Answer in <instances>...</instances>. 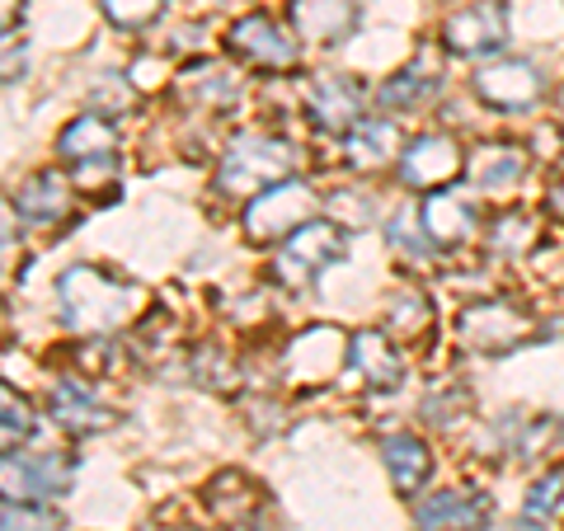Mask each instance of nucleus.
Masks as SVG:
<instances>
[{
  "instance_id": "nucleus-9",
  "label": "nucleus",
  "mask_w": 564,
  "mask_h": 531,
  "mask_svg": "<svg viewBox=\"0 0 564 531\" xmlns=\"http://www.w3.org/2000/svg\"><path fill=\"white\" fill-rule=\"evenodd\" d=\"M226 52L250 71H292L296 66V39L273 14H245L226 33Z\"/></svg>"
},
{
  "instance_id": "nucleus-24",
  "label": "nucleus",
  "mask_w": 564,
  "mask_h": 531,
  "mask_svg": "<svg viewBox=\"0 0 564 531\" xmlns=\"http://www.w3.org/2000/svg\"><path fill=\"white\" fill-rule=\"evenodd\" d=\"M381 456H386V470H391V480H395V494H404V499H414V494L429 485L433 452H429V442H423V437H414V433L386 437Z\"/></svg>"
},
{
  "instance_id": "nucleus-23",
  "label": "nucleus",
  "mask_w": 564,
  "mask_h": 531,
  "mask_svg": "<svg viewBox=\"0 0 564 531\" xmlns=\"http://www.w3.org/2000/svg\"><path fill=\"white\" fill-rule=\"evenodd\" d=\"M466 174L480 193H508L527 180V151L513 141H489V147L466 155Z\"/></svg>"
},
{
  "instance_id": "nucleus-32",
  "label": "nucleus",
  "mask_w": 564,
  "mask_h": 531,
  "mask_svg": "<svg viewBox=\"0 0 564 531\" xmlns=\"http://www.w3.org/2000/svg\"><path fill=\"white\" fill-rule=\"evenodd\" d=\"M386 236H391V245H395V250H404L410 259H429V254L437 250V245L429 240V231H423L419 212H400V217L391 221V231H386Z\"/></svg>"
},
{
  "instance_id": "nucleus-7",
  "label": "nucleus",
  "mask_w": 564,
  "mask_h": 531,
  "mask_svg": "<svg viewBox=\"0 0 564 531\" xmlns=\"http://www.w3.org/2000/svg\"><path fill=\"white\" fill-rule=\"evenodd\" d=\"M470 90H475V99L489 104V109H499V113H527L545 99V76L532 62L503 57V62H489V66L475 71Z\"/></svg>"
},
{
  "instance_id": "nucleus-16",
  "label": "nucleus",
  "mask_w": 564,
  "mask_h": 531,
  "mask_svg": "<svg viewBox=\"0 0 564 531\" xmlns=\"http://www.w3.org/2000/svg\"><path fill=\"white\" fill-rule=\"evenodd\" d=\"M288 24L296 39L339 47L352 29H358V0H292Z\"/></svg>"
},
{
  "instance_id": "nucleus-20",
  "label": "nucleus",
  "mask_w": 564,
  "mask_h": 531,
  "mask_svg": "<svg viewBox=\"0 0 564 531\" xmlns=\"http://www.w3.org/2000/svg\"><path fill=\"white\" fill-rule=\"evenodd\" d=\"M489 499L475 489H437L419 503V531H485Z\"/></svg>"
},
{
  "instance_id": "nucleus-18",
  "label": "nucleus",
  "mask_w": 564,
  "mask_h": 531,
  "mask_svg": "<svg viewBox=\"0 0 564 531\" xmlns=\"http://www.w3.org/2000/svg\"><path fill=\"white\" fill-rule=\"evenodd\" d=\"M10 207L33 226H57V221H66L70 212H76V188H70L57 170H39V174H29V180L14 188Z\"/></svg>"
},
{
  "instance_id": "nucleus-19",
  "label": "nucleus",
  "mask_w": 564,
  "mask_h": 531,
  "mask_svg": "<svg viewBox=\"0 0 564 531\" xmlns=\"http://www.w3.org/2000/svg\"><path fill=\"white\" fill-rule=\"evenodd\" d=\"M348 362L362 377L367 391H400L404 386V358L381 329H362L348 339Z\"/></svg>"
},
{
  "instance_id": "nucleus-4",
  "label": "nucleus",
  "mask_w": 564,
  "mask_h": 531,
  "mask_svg": "<svg viewBox=\"0 0 564 531\" xmlns=\"http://www.w3.org/2000/svg\"><path fill=\"white\" fill-rule=\"evenodd\" d=\"M456 334L475 353H513L536 334V311L513 296H485L470 301L456 315Z\"/></svg>"
},
{
  "instance_id": "nucleus-3",
  "label": "nucleus",
  "mask_w": 564,
  "mask_h": 531,
  "mask_svg": "<svg viewBox=\"0 0 564 531\" xmlns=\"http://www.w3.org/2000/svg\"><path fill=\"white\" fill-rule=\"evenodd\" d=\"M348 254V236L339 221H325V217H311L306 226L282 240V250L273 259V282L282 292H306L315 278H321L329 263H339Z\"/></svg>"
},
{
  "instance_id": "nucleus-30",
  "label": "nucleus",
  "mask_w": 564,
  "mask_h": 531,
  "mask_svg": "<svg viewBox=\"0 0 564 531\" xmlns=\"http://www.w3.org/2000/svg\"><path fill=\"white\" fill-rule=\"evenodd\" d=\"M560 508H564V466H545V475L527 494V518L551 522Z\"/></svg>"
},
{
  "instance_id": "nucleus-15",
  "label": "nucleus",
  "mask_w": 564,
  "mask_h": 531,
  "mask_svg": "<svg viewBox=\"0 0 564 531\" xmlns=\"http://www.w3.org/2000/svg\"><path fill=\"white\" fill-rule=\"evenodd\" d=\"M306 109H311V122L329 137H348L352 128L362 122V90L352 85L348 76H315L306 85Z\"/></svg>"
},
{
  "instance_id": "nucleus-6",
  "label": "nucleus",
  "mask_w": 564,
  "mask_h": 531,
  "mask_svg": "<svg viewBox=\"0 0 564 531\" xmlns=\"http://www.w3.org/2000/svg\"><path fill=\"white\" fill-rule=\"evenodd\" d=\"M57 155L80 184L109 180L118 170V128L109 113H80L76 122H66V132L57 137Z\"/></svg>"
},
{
  "instance_id": "nucleus-28",
  "label": "nucleus",
  "mask_w": 564,
  "mask_h": 531,
  "mask_svg": "<svg viewBox=\"0 0 564 531\" xmlns=\"http://www.w3.org/2000/svg\"><path fill=\"white\" fill-rule=\"evenodd\" d=\"M0 404H6V419H0V442H6V452H20V442L33 437V410L24 395H14V386L0 391Z\"/></svg>"
},
{
  "instance_id": "nucleus-34",
  "label": "nucleus",
  "mask_w": 564,
  "mask_h": 531,
  "mask_svg": "<svg viewBox=\"0 0 564 531\" xmlns=\"http://www.w3.org/2000/svg\"><path fill=\"white\" fill-rule=\"evenodd\" d=\"M541 207H545V217H551L555 226H564V165L551 174V184H545Z\"/></svg>"
},
{
  "instance_id": "nucleus-8",
  "label": "nucleus",
  "mask_w": 564,
  "mask_h": 531,
  "mask_svg": "<svg viewBox=\"0 0 564 531\" xmlns=\"http://www.w3.org/2000/svg\"><path fill=\"white\" fill-rule=\"evenodd\" d=\"M456 174H466V151L456 147V137L447 132H423L414 141H404L400 161H395V180L404 188H447Z\"/></svg>"
},
{
  "instance_id": "nucleus-10",
  "label": "nucleus",
  "mask_w": 564,
  "mask_h": 531,
  "mask_svg": "<svg viewBox=\"0 0 564 531\" xmlns=\"http://www.w3.org/2000/svg\"><path fill=\"white\" fill-rule=\"evenodd\" d=\"M508 43V10L503 0H475V6L447 14L443 24V47L452 52V57H494Z\"/></svg>"
},
{
  "instance_id": "nucleus-22",
  "label": "nucleus",
  "mask_w": 564,
  "mask_h": 531,
  "mask_svg": "<svg viewBox=\"0 0 564 531\" xmlns=\"http://www.w3.org/2000/svg\"><path fill=\"white\" fill-rule=\"evenodd\" d=\"M400 128H395V118H362L358 128H352L344 137V161L352 170H386V165H395L400 161Z\"/></svg>"
},
{
  "instance_id": "nucleus-2",
  "label": "nucleus",
  "mask_w": 564,
  "mask_h": 531,
  "mask_svg": "<svg viewBox=\"0 0 564 531\" xmlns=\"http://www.w3.org/2000/svg\"><path fill=\"white\" fill-rule=\"evenodd\" d=\"M296 174V147L282 137H245L226 151V161L217 170V193L221 198H259L263 188H273Z\"/></svg>"
},
{
  "instance_id": "nucleus-25",
  "label": "nucleus",
  "mask_w": 564,
  "mask_h": 531,
  "mask_svg": "<svg viewBox=\"0 0 564 531\" xmlns=\"http://www.w3.org/2000/svg\"><path fill=\"white\" fill-rule=\"evenodd\" d=\"M386 325H391L404 344H423L429 334L437 329V315H433V301L419 296V292H400L391 296V306H386Z\"/></svg>"
},
{
  "instance_id": "nucleus-12",
  "label": "nucleus",
  "mask_w": 564,
  "mask_h": 531,
  "mask_svg": "<svg viewBox=\"0 0 564 531\" xmlns=\"http://www.w3.org/2000/svg\"><path fill=\"white\" fill-rule=\"evenodd\" d=\"M344 358H348V339L334 325H321V329L296 334L288 353H282L278 371H288V381L296 386H321L344 367Z\"/></svg>"
},
{
  "instance_id": "nucleus-14",
  "label": "nucleus",
  "mask_w": 564,
  "mask_h": 531,
  "mask_svg": "<svg viewBox=\"0 0 564 531\" xmlns=\"http://www.w3.org/2000/svg\"><path fill=\"white\" fill-rule=\"evenodd\" d=\"M47 414L70 437H95V433H109L118 423V414L104 410V404L90 395V386L76 381V377H62V381L47 386Z\"/></svg>"
},
{
  "instance_id": "nucleus-13",
  "label": "nucleus",
  "mask_w": 564,
  "mask_h": 531,
  "mask_svg": "<svg viewBox=\"0 0 564 531\" xmlns=\"http://www.w3.org/2000/svg\"><path fill=\"white\" fill-rule=\"evenodd\" d=\"M419 221L429 240L437 250H456V245H466L475 236V226H480V207L466 188H433L429 198L419 207Z\"/></svg>"
},
{
  "instance_id": "nucleus-21",
  "label": "nucleus",
  "mask_w": 564,
  "mask_h": 531,
  "mask_svg": "<svg viewBox=\"0 0 564 531\" xmlns=\"http://www.w3.org/2000/svg\"><path fill=\"white\" fill-rule=\"evenodd\" d=\"M203 503H207V512H212V518H217L226 531H245V527H250L259 512H263V489L250 480V475L221 470L217 480L207 485Z\"/></svg>"
},
{
  "instance_id": "nucleus-27",
  "label": "nucleus",
  "mask_w": 564,
  "mask_h": 531,
  "mask_svg": "<svg viewBox=\"0 0 564 531\" xmlns=\"http://www.w3.org/2000/svg\"><path fill=\"white\" fill-rule=\"evenodd\" d=\"M104 20H109L113 29H128V33H141L147 24L161 20L165 0H99Z\"/></svg>"
},
{
  "instance_id": "nucleus-33",
  "label": "nucleus",
  "mask_w": 564,
  "mask_h": 531,
  "mask_svg": "<svg viewBox=\"0 0 564 531\" xmlns=\"http://www.w3.org/2000/svg\"><path fill=\"white\" fill-rule=\"evenodd\" d=\"M6 531H62V512H52L43 503L6 499Z\"/></svg>"
},
{
  "instance_id": "nucleus-31",
  "label": "nucleus",
  "mask_w": 564,
  "mask_h": 531,
  "mask_svg": "<svg viewBox=\"0 0 564 531\" xmlns=\"http://www.w3.org/2000/svg\"><path fill=\"white\" fill-rule=\"evenodd\" d=\"M193 377H198L203 386H217V391H226L231 377H240V371H236V362L226 358L217 344H198V348H193Z\"/></svg>"
},
{
  "instance_id": "nucleus-17",
  "label": "nucleus",
  "mask_w": 564,
  "mask_h": 531,
  "mask_svg": "<svg viewBox=\"0 0 564 531\" xmlns=\"http://www.w3.org/2000/svg\"><path fill=\"white\" fill-rule=\"evenodd\" d=\"M443 90V66L433 52H419L410 66H400L391 80L377 90V104L386 113H419L423 104H433V95Z\"/></svg>"
},
{
  "instance_id": "nucleus-29",
  "label": "nucleus",
  "mask_w": 564,
  "mask_h": 531,
  "mask_svg": "<svg viewBox=\"0 0 564 531\" xmlns=\"http://www.w3.org/2000/svg\"><path fill=\"white\" fill-rule=\"evenodd\" d=\"M462 414H470L466 386H437V391H429V400H423V419H429L433 429H452Z\"/></svg>"
},
{
  "instance_id": "nucleus-1",
  "label": "nucleus",
  "mask_w": 564,
  "mask_h": 531,
  "mask_svg": "<svg viewBox=\"0 0 564 531\" xmlns=\"http://www.w3.org/2000/svg\"><path fill=\"white\" fill-rule=\"evenodd\" d=\"M141 288L95 263H70L57 278V321L70 334H113L137 315Z\"/></svg>"
},
{
  "instance_id": "nucleus-26",
  "label": "nucleus",
  "mask_w": 564,
  "mask_h": 531,
  "mask_svg": "<svg viewBox=\"0 0 564 531\" xmlns=\"http://www.w3.org/2000/svg\"><path fill=\"white\" fill-rule=\"evenodd\" d=\"M536 245V221L527 212H503L489 221V254L499 259H522Z\"/></svg>"
},
{
  "instance_id": "nucleus-35",
  "label": "nucleus",
  "mask_w": 564,
  "mask_h": 531,
  "mask_svg": "<svg viewBox=\"0 0 564 531\" xmlns=\"http://www.w3.org/2000/svg\"><path fill=\"white\" fill-rule=\"evenodd\" d=\"M485 531H541L536 518H527V522H513V527H485Z\"/></svg>"
},
{
  "instance_id": "nucleus-11",
  "label": "nucleus",
  "mask_w": 564,
  "mask_h": 531,
  "mask_svg": "<svg viewBox=\"0 0 564 531\" xmlns=\"http://www.w3.org/2000/svg\"><path fill=\"white\" fill-rule=\"evenodd\" d=\"M70 480H76V462L66 452H6V499H57L70 489Z\"/></svg>"
},
{
  "instance_id": "nucleus-5",
  "label": "nucleus",
  "mask_w": 564,
  "mask_h": 531,
  "mask_svg": "<svg viewBox=\"0 0 564 531\" xmlns=\"http://www.w3.org/2000/svg\"><path fill=\"white\" fill-rule=\"evenodd\" d=\"M315 207H321V198L311 193V184H302L292 174V180H282L273 188H263L259 198H250V207H245V240L250 245H282L296 226L311 221Z\"/></svg>"
}]
</instances>
